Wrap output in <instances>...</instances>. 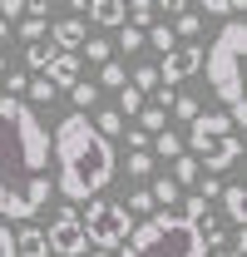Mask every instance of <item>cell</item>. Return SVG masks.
Listing matches in <instances>:
<instances>
[{"mask_svg":"<svg viewBox=\"0 0 247 257\" xmlns=\"http://www.w3.org/2000/svg\"><path fill=\"white\" fill-rule=\"evenodd\" d=\"M50 198V128L25 99L0 94V218L30 223Z\"/></svg>","mask_w":247,"mask_h":257,"instance_id":"cell-1","label":"cell"},{"mask_svg":"<svg viewBox=\"0 0 247 257\" xmlns=\"http://www.w3.org/2000/svg\"><path fill=\"white\" fill-rule=\"evenodd\" d=\"M50 159H55V193L69 203H84L114 183V144L99 139L89 114H64L60 128L50 134Z\"/></svg>","mask_w":247,"mask_h":257,"instance_id":"cell-2","label":"cell"},{"mask_svg":"<svg viewBox=\"0 0 247 257\" xmlns=\"http://www.w3.org/2000/svg\"><path fill=\"white\" fill-rule=\"evenodd\" d=\"M242 55H247V25L242 20H227L213 35V45L203 50V69H208V84L213 94L227 104V119L242 124L247 119V99H242Z\"/></svg>","mask_w":247,"mask_h":257,"instance_id":"cell-3","label":"cell"},{"mask_svg":"<svg viewBox=\"0 0 247 257\" xmlns=\"http://www.w3.org/2000/svg\"><path fill=\"white\" fill-rule=\"evenodd\" d=\"M119 257H208V247H203L198 227L188 218H178V213H149L124 237Z\"/></svg>","mask_w":247,"mask_h":257,"instance_id":"cell-4","label":"cell"},{"mask_svg":"<svg viewBox=\"0 0 247 257\" xmlns=\"http://www.w3.org/2000/svg\"><path fill=\"white\" fill-rule=\"evenodd\" d=\"M183 154H193L198 168L217 178L222 168H232V163L242 159V139L232 134V119H227V114H198L193 128H188Z\"/></svg>","mask_w":247,"mask_h":257,"instance_id":"cell-5","label":"cell"},{"mask_svg":"<svg viewBox=\"0 0 247 257\" xmlns=\"http://www.w3.org/2000/svg\"><path fill=\"white\" fill-rule=\"evenodd\" d=\"M84 237H89L94 252H119L124 237L134 232V218H129V208H124L119 198H89V208H84Z\"/></svg>","mask_w":247,"mask_h":257,"instance_id":"cell-6","label":"cell"},{"mask_svg":"<svg viewBox=\"0 0 247 257\" xmlns=\"http://www.w3.org/2000/svg\"><path fill=\"white\" fill-rule=\"evenodd\" d=\"M45 237H50V252H60V257H84V247H89L84 223H79V213H74V208H60Z\"/></svg>","mask_w":247,"mask_h":257,"instance_id":"cell-7","label":"cell"},{"mask_svg":"<svg viewBox=\"0 0 247 257\" xmlns=\"http://www.w3.org/2000/svg\"><path fill=\"white\" fill-rule=\"evenodd\" d=\"M203 69V45H173L168 55H163V69H158V84H183L188 74H198Z\"/></svg>","mask_w":247,"mask_h":257,"instance_id":"cell-8","label":"cell"},{"mask_svg":"<svg viewBox=\"0 0 247 257\" xmlns=\"http://www.w3.org/2000/svg\"><path fill=\"white\" fill-rule=\"evenodd\" d=\"M40 74H45L55 89H69V84H79V55H64V50H60L55 60L40 69Z\"/></svg>","mask_w":247,"mask_h":257,"instance_id":"cell-9","label":"cell"},{"mask_svg":"<svg viewBox=\"0 0 247 257\" xmlns=\"http://www.w3.org/2000/svg\"><path fill=\"white\" fill-rule=\"evenodd\" d=\"M50 45H55V50H64V55H79V45H84V20H79V15L60 20V25L50 30Z\"/></svg>","mask_w":247,"mask_h":257,"instance_id":"cell-10","label":"cell"},{"mask_svg":"<svg viewBox=\"0 0 247 257\" xmlns=\"http://www.w3.org/2000/svg\"><path fill=\"white\" fill-rule=\"evenodd\" d=\"M222 213H227V223L232 227H247V188L242 183H222Z\"/></svg>","mask_w":247,"mask_h":257,"instance_id":"cell-11","label":"cell"},{"mask_svg":"<svg viewBox=\"0 0 247 257\" xmlns=\"http://www.w3.org/2000/svg\"><path fill=\"white\" fill-rule=\"evenodd\" d=\"M15 257H50V237H45V227L25 223L15 232Z\"/></svg>","mask_w":247,"mask_h":257,"instance_id":"cell-12","label":"cell"},{"mask_svg":"<svg viewBox=\"0 0 247 257\" xmlns=\"http://www.w3.org/2000/svg\"><path fill=\"white\" fill-rule=\"evenodd\" d=\"M84 15H89L94 25L119 30V25H124V0H89V5H84Z\"/></svg>","mask_w":247,"mask_h":257,"instance_id":"cell-13","label":"cell"},{"mask_svg":"<svg viewBox=\"0 0 247 257\" xmlns=\"http://www.w3.org/2000/svg\"><path fill=\"white\" fill-rule=\"evenodd\" d=\"M149 198H154L158 213H173V208L183 203V188H178L173 178H158V183H149Z\"/></svg>","mask_w":247,"mask_h":257,"instance_id":"cell-14","label":"cell"},{"mask_svg":"<svg viewBox=\"0 0 247 257\" xmlns=\"http://www.w3.org/2000/svg\"><path fill=\"white\" fill-rule=\"evenodd\" d=\"M89 124H94V134H99V139H109V144H114V139L124 134V114H119V109H94Z\"/></svg>","mask_w":247,"mask_h":257,"instance_id":"cell-15","label":"cell"},{"mask_svg":"<svg viewBox=\"0 0 247 257\" xmlns=\"http://www.w3.org/2000/svg\"><path fill=\"white\" fill-rule=\"evenodd\" d=\"M55 55H60V50H55V45H50V35H45V40H30V45H25V64H30L35 74H40V69H45V64L55 60Z\"/></svg>","mask_w":247,"mask_h":257,"instance_id":"cell-16","label":"cell"},{"mask_svg":"<svg viewBox=\"0 0 247 257\" xmlns=\"http://www.w3.org/2000/svg\"><path fill=\"white\" fill-rule=\"evenodd\" d=\"M198 178H203L198 159H193V154H178V159H173V183H178V188H193Z\"/></svg>","mask_w":247,"mask_h":257,"instance_id":"cell-17","label":"cell"},{"mask_svg":"<svg viewBox=\"0 0 247 257\" xmlns=\"http://www.w3.org/2000/svg\"><path fill=\"white\" fill-rule=\"evenodd\" d=\"M124 15H129V25H134V30H149V25H154V0H129V10H124Z\"/></svg>","mask_w":247,"mask_h":257,"instance_id":"cell-18","label":"cell"},{"mask_svg":"<svg viewBox=\"0 0 247 257\" xmlns=\"http://www.w3.org/2000/svg\"><path fill=\"white\" fill-rule=\"evenodd\" d=\"M149 144H154V154H158V159H178V154H183V139H178L173 128H163V134H154Z\"/></svg>","mask_w":247,"mask_h":257,"instance_id":"cell-19","label":"cell"},{"mask_svg":"<svg viewBox=\"0 0 247 257\" xmlns=\"http://www.w3.org/2000/svg\"><path fill=\"white\" fill-rule=\"evenodd\" d=\"M129 84H134L139 94H154L158 89V64H139V69L129 74Z\"/></svg>","mask_w":247,"mask_h":257,"instance_id":"cell-20","label":"cell"},{"mask_svg":"<svg viewBox=\"0 0 247 257\" xmlns=\"http://www.w3.org/2000/svg\"><path fill=\"white\" fill-rule=\"evenodd\" d=\"M79 50H84V60H94V64L114 60V45H109V40H99V35H84V45H79Z\"/></svg>","mask_w":247,"mask_h":257,"instance_id":"cell-21","label":"cell"},{"mask_svg":"<svg viewBox=\"0 0 247 257\" xmlns=\"http://www.w3.org/2000/svg\"><path fill=\"white\" fill-rule=\"evenodd\" d=\"M129 79H124V64L119 60H104L99 64V89H124Z\"/></svg>","mask_w":247,"mask_h":257,"instance_id":"cell-22","label":"cell"},{"mask_svg":"<svg viewBox=\"0 0 247 257\" xmlns=\"http://www.w3.org/2000/svg\"><path fill=\"white\" fill-rule=\"evenodd\" d=\"M69 99H74V104H79V114H84V109H94V104H99V84L79 79V84H69Z\"/></svg>","mask_w":247,"mask_h":257,"instance_id":"cell-23","label":"cell"},{"mask_svg":"<svg viewBox=\"0 0 247 257\" xmlns=\"http://www.w3.org/2000/svg\"><path fill=\"white\" fill-rule=\"evenodd\" d=\"M163 124H168V114H163L158 104H144V109H139V128H144V134H163Z\"/></svg>","mask_w":247,"mask_h":257,"instance_id":"cell-24","label":"cell"},{"mask_svg":"<svg viewBox=\"0 0 247 257\" xmlns=\"http://www.w3.org/2000/svg\"><path fill=\"white\" fill-rule=\"evenodd\" d=\"M25 94H30L35 104H55V99H60V89H55V84L40 74V79H30V84H25Z\"/></svg>","mask_w":247,"mask_h":257,"instance_id":"cell-25","label":"cell"},{"mask_svg":"<svg viewBox=\"0 0 247 257\" xmlns=\"http://www.w3.org/2000/svg\"><path fill=\"white\" fill-rule=\"evenodd\" d=\"M198 30H203V20H198V10H183V15L173 20V40H193Z\"/></svg>","mask_w":247,"mask_h":257,"instance_id":"cell-26","label":"cell"},{"mask_svg":"<svg viewBox=\"0 0 247 257\" xmlns=\"http://www.w3.org/2000/svg\"><path fill=\"white\" fill-rule=\"evenodd\" d=\"M144 40H149L154 50H163V55L178 45V40H173V25H149V30H144Z\"/></svg>","mask_w":247,"mask_h":257,"instance_id":"cell-27","label":"cell"},{"mask_svg":"<svg viewBox=\"0 0 247 257\" xmlns=\"http://www.w3.org/2000/svg\"><path fill=\"white\" fill-rule=\"evenodd\" d=\"M124 168H129V178H149L154 173V154H129Z\"/></svg>","mask_w":247,"mask_h":257,"instance_id":"cell-28","label":"cell"},{"mask_svg":"<svg viewBox=\"0 0 247 257\" xmlns=\"http://www.w3.org/2000/svg\"><path fill=\"white\" fill-rule=\"evenodd\" d=\"M45 20H40V15H20V40H25V45H30V40H45Z\"/></svg>","mask_w":247,"mask_h":257,"instance_id":"cell-29","label":"cell"},{"mask_svg":"<svg viewBox=\"0 0 247 257\" xmlns=\"http://www.w3.org/2000/svg\"><path fill=\"white\" fill-rule=\"evenodd\" d=\"M139 109H144V94H139L134 84H124L119 89V114H139Z\"/></svg>","mask_w":247,"mask_h":257,"instance_id":"cell-30","label":"cell"},{"mask_svg":"<svg viewBox=\"0 0 247 257\" xmlns=\"http://www.w3.org/2000/svg\"><path fill=\"white\" fill-rule=\"evenodd\" d=\"M129 218H139V213H154V198H149V188H139V193H129Z\"/></svg>","mask_w":247,"mask_h":257,"instance_id":"cell-31","label":"cell"},{"mask_svg":"<svg viewBox=\"0 0 247 257\" xmlns=\"http://www.w3.org/2000/svg\"><path fill=\"white\" fill-rule=\"evenodd\" d=\"M173 114L193 124V119H198V99H193V94H178V99H173Z\"/></svg>","mask_w":247,"mask_h":257,"instance_id":"cell-32","label":"cell"},{"mask_svg":"<svg viewBox=\"0 0 247 257\" xmlns=\"http://www.w3.org/2000/svg\"><path fill=\"white\" fill-rule=\"evenodd\" d=\"M119 50H124V55H134V50H139V45H144V30H134V25H119Z\"/></svg>","mask_w":247,"mask_h":257,"instance_id":"cell-33","label":"cell"},{"mask_svg":"<svg viewBox=\"0 0 247 257\" xmlns=\"http://www.w3.org/2000/svg\"><path fill=\"white\" fill-rule=\"evenodd\" d=\"M0 84H5V94H10V99H20V94H25V84H30V74H5Z\"/></svg>","mask_w":247,"mask_h":257,"instance_id":"cell-34","label":"cell"},{"mask_svg":"<svg viewBox=\"0 0 247 257\" xmlns=\"http://www.w3.org/2000/svg\"><path fill=\"white\" fill-rule=\"evenodd\" d=\"M124 139H129V149H134V154H149V139H154V134H144V128H129Z\"/></svg>","mask_w":247,"mask_h":257,"instance_id":"cell-35","label":"cell"},{"mask_svg":"<svg viewBox=\"0 0 247 257\" xmlns=\"http://www.w3.org/2000/svg\"><path fill=\"white\" fill-rule=\"evenodd\" d=\"M25 15V0H0V20L10 25V20H20Z\"/></svg>","mask_w":247,"mask_h":257,"instance_id":"cell-36","label":"cell"},{"mask_svg":"<svg viewBox=\"0 0 247 257\" xmlns=\"http://www.w3.org/2000/svg\"><path fill=\"white\" fill-rule=\"evenodd\" d=\"M0 257H15V232L5 227V218H0Z\"/></svg>","mask_w":247,"mask_h":257,"instance_id":"cell-37","label":"cell"},{"mask_svg":"<svg viewBox=\"0 0 247 257\" xmlns=\"http://www.w3.org/2000/svg\"><path fill=\"white\" fill-rule=\"evenodd\" d=\"M217 193H222V183H217L213 173H203V188H198V198H208V203H213Z\"/></svg>","mask_w":247,"mask_h":257,"instance_id":"cell-38","label":"cell"},{"mask_svg":"<svg viewBox=\"0 0 247 257\" xmlns=\"http://www.w3.org/2000/svg\"><path fill=\"white\" fill-rule=\"evenodd\" d=\"M154 10H163V15H183L188 0H154Z\"/></svg>","mask_w":247,"mask_h":257,"instance_id":"cell-39","label":"cell"},{"mask_svg":"<svg viewBox=\"0 0 247 257\" xmlns=\"http://www.w3.org/2000/svg\"><path fill=\"white\" fill-rule=\"evenodd\" d=\"M45 10H50V0H25V15H40L45 20Z\"/></svg>","mask_w":247,"mask_h":257,"instance_id":"cell-40","label":"cell"},{"mask_svg":"<svg viewBox=\"0 0 247 257\" xmlns=\"http://www.w3.org/2000/svg\"><path fill=\"white\" fill-rule=\"evenodd\" d=\"M84 5H89V0H69V10H74V15H84Z\"/></svg>","mask_w":247,"mask_h":257,"instance_id":"cell-41","label":"cell"},{"mask_svg":"<svg viewBox=\"0 0 247 257\" xmlns=\"http://www.w3.org/2000/svg\"><path fill=\"white\" fill-rule=\"evenodd\" d=\"M5 40H10V25H5V20H0V50H5Z\"/></svg>","mask_w":247,"mask_h":257,"instance_id":"cell-42","label":"cell"},{"mask_svg":"<svg viewBox=\"0 0 247 257\" xmlns=\"http://www.w3.org/2000/svg\"><path fill=\"white\" fill-rule=\"evenodd\" d=\"M227 5H232V10H247V0H227Z\"/></svg>","mask_w":247,"mask_h":257,"instance_id":"cell-43","label":"cell"},{"mask_svg":"<svg viewBox=\"0 0 247 257\" xmlns=\"http://www.w3.org/2000/svg\"><path fill=\"white\" fill-rule=\"evenodd\" d=\"M208 257H242V252H208Z\"/></svg>","mask_w":247,"mask_h":257,"instance_id":"cell-44","label":"cell"},{"mask_svg":"<svg viewBox=\"0 0 247 257\" xmlns=\"http://www.w3.org/2000/svg\"><path fill=\"white\" fill-rule=\"evenodd\" d=\"M84 257H114V252H84Z\"/></svg>","mask_w":247,"mask_h":257,"instance_id":"cell-45","label":"cell"},{"mask_svg":"<svg viewBox=\"0 0 247 257\" xmlns=\"http://www.w3.org/2000/svg\"><path fill=\"white\" fill-rule=\"evenodd\" d=\"M0 79H5V55H0Z\"/></svg>","mask_w":247,"mask_h":257,"instance_id":"cell-46","label":"cell"}]
</instances>
